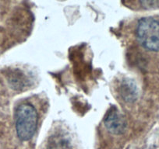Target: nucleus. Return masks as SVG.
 <instances>
[{"instance_id": "obj_1", "label": "nucleus", "mask_w": 159, "mask_h": 149, "mask_svg": "<svg viewBox=\"0 0 159 149\" xmlns=\"http://www.w3.org/2000/svg\"><path fill=\"white\" fill-rule=\"evenodd\" d=\"M38 124V113L35 108L29 103L18 106L16 113V130L19 139L26 141L34 134Z\"/></svg>"}, {"instance_id": "obj_2", "label": "nucleus", "mask_w": 159, "mask_h": 149, "mask_svg": "<svg viewBox=\"0 0 159 149\" xmlns=\"http://www.w3.org/2000/svg\"><path fill=\"white\" fill-rule=\"evenodd\" d=\"M137 39L146 50L159 51V22L152 17H143L138 21L136 30Z\"/></svg>"}, {"instance_id": "obj_3", "label": "nucleus", "mask_w": 159, "mask_h": 149, "mask_svg": "<svg viewBox=\"0 0 159 149\" xmlns=\"http://www.w3.org/2000/svg\"><path fill=\"white\" fill-rule=\"evenodd\" d=\"M104 123L107 130L113 134H123L126 130V120L115 106L110 108L108 111L104 119Z\"/></svg>"}, {"instance_id": "obj_4", "label": "nucleus", "mask_w": 159, "mask_h": 149, "mask_svg": "<svg viewBox=\"0 0 159 149\" xmlns=\"http://www.w3.org/2000/svg\"><path fill=\"white\" fill-rule=\"evenodd\" d=\"M119 94L123 100L133 103L137 98V88L135 83L130 79H124L119 86Z\"/></svg>"}, {"instance_id": "obj_5", "label": "nucleus", "mask_w": 159, "mask_h": 149, "mask_svg": "<svg viewBox=\"0 0 159 149\" xmlns=\"http://www.w3.org/2000/svg\"><path fill=\"white\" fill-rule=\"evenodd\" d=\"M47 149H72V145L65 135L57 134L49 138Z\"/></svg>"}, {"instance_id": "obj_6", "label": "nucleus", "mask_w": 159, "mask_h": 149, "mask_svg": "<svg viewBox=\"0 0 159 149\" xmlns=\"http://www.w3.org/2000/svg\"><path fill=\"white\" fill-rule=\"evenodd\" d=\"M140 7L145 10L159 8V0H137Z\"/></svg>"}]
</instances>
